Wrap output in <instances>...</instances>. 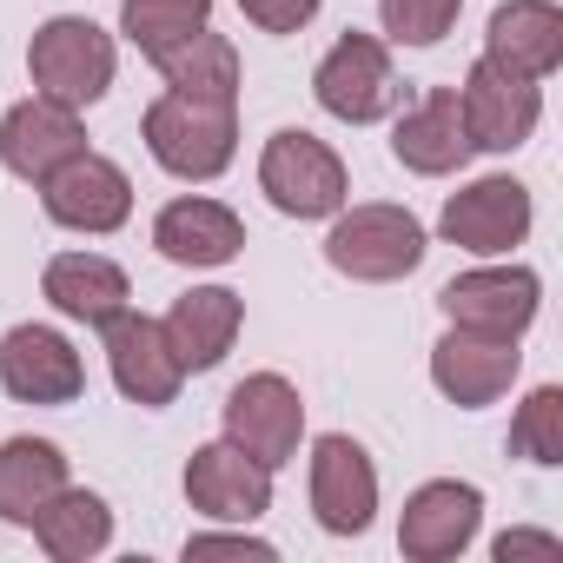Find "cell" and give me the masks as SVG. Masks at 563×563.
Listing matches in <instances>:
<instances>
[{"label":"cell","mask_w":563,"mask_h":563,"mask_svg":"<svg viewBox=\"0 0 563 563\" xmlns=\"http://www.w3.org/2000/svg\"><path fill=\"white\" fill-rule=\"evenodd\" d=\"M146 133V153L159 159V173L186 179V186H206L232 166L239 153V107L232 100H192V93H159L140 120Z\"/></svg>","instance_id":"obj_1"},{"label":"cell","mask_w":563,"mask_h":563,"mask_svg":"<svg viewBox=\"0 0 563 563\" xmlns=\"http://www.w3.org/2000/svg\"><path fill=\"white\" fill-rule=\"evenodd\" d=\"M113 67H120V47L107 27H93L87 14H54L34 27L27 41V74H34V93L41 100H60V107H93L107 100L113 87Z\"/></svg>","instance_id":"obj_2"},{"label":"cell","mask_w":563,"mask_h":563,"mask_svg":"<svg viewBox=\"0 0 563 563\" xmlns=\"http://www.w3.org/2000/svg\"><path fill=\"white\" fill-rule=\"evenodd\" d=\"M325 265L358 278V286H391V278H411L424 265V225L405 206H339L332 232H325Z\"/></svg>","instance_id":"obj_3"},{"label":"cell","mask_w":563,"mask_h":563,"mask_svg":"<svg viewBox=\"0 0 563 563\" xmlns=\"http://www.w3.org/2000/svg\"><path fill=\"white\" fill-rule=\"evenodd\" d=\"M258 192L286 212V219H332L352 199V173L345 159L306 133V126H278L258 153Z\"/></svg>","instance_id":"obj_4"},{"label":"cell","mask_w":563,"mask_h":563,"mask_svg":"<svg viewBox=\"0 0 563 563\" xmlns=\"http://www.w3.org/2000/svg\"><path fill=\"white\" fill-rule=\"evenodd\" d=\"M312 93H319V107H325L332 120H345V126H372V120H385V113L398 107V93H405V87H398L391 47L352 27V34H339V41H332V54L319 60Z\"/></svg>","instance_id":"obj_5"},{"label":"cell","mask_w":563,"mask_h":563,"mask_svg":"<svg viewBox=\"0 0 563 563\" xmlns=\"http://www.w3.org/2000/svg\"><path fill=\"white\" fill-rule=\"evenodd\" d=\"M225 438L258 457L265 471L278 464H292L299 457V438H306V398L292 378H278V372H252L225 391Z\"/></svg>","instance_id":"obj_6"},{"label":"cell","mask_w":563,"mask_h":563,"mask_svg":"<svg viewBox=\"0 0 563 563\" xmlns=\"http://www.w3.org/2000/svg\"><path fill=\"white\" fill-rule=\"evenodd\" d=\"M537 306H543V278L530 265H471L438 292V312L451 325L497 332V339H523L537 325Z\"/></svg>","instance_id":"obj_7"},{"label":"cell","mask_w":563,"mask_h":563,"mask_svg":"<svg viewBox=\"0 0 563 563\" xmlns=\"http://www.w3.org/2000/svg\"><path fill=\"white\" fill-rule=\"evenodd\" d=\"M41 206H47V219L54 225H67V232H120L126 219H133V179H126V166H113L107 153H74L67 166H54L47 179H41Z\"/></svg>","instance_id":"obj_8"},{"label":"cell","mask_w":563,"mask_h":563,"mask_svg":"<svg viewBox=\"0 0 563 563\" xmlns=\"http://www.w3.org/2000/svg\"><path fill=\"white\" fill-rule=\"evenodd\" d=\"M438 232L471 258H504L530 232V186L510 179V173H484V179H471L464 192L444 199Z\"/></svg>","instance_id":"obj_9"},{"label":"cell","mask_w":563,"mask_h":563,"mask_svg":"<svg viewBox=\"0 0 563 563\" xmlns=\"http://www.w3.org/2000/svg\"><path fill=\"white\" fill-rule=\"evenodd\" d=\"M477 523H484V490L464 477H431L398 510V550L411 563H451L471 550Z\"/></svg>","instance_id":"obj_10"},{"label":"cell","mask_w":563,"mask_h":563,"mask_svg":"<svg viewBox=\"0 0 563 563\" xmlns=\"http://www.w3.org/2000/svg\"><path fill=\"white\" fill-rule=\"evenodd\" d=\"M523 372V352L517 339H497V332H471V325H451L438 345H431V385L457 405V411H484L497 405Z\"/></svg>","instance_id":"obj_11"},{"label":"cell","mask_w":563,"mask_h":563,"mask_svg":"<svg viewBox=\"0 0 563 563\" xmlns=\"http://www.w3.org/2000/svg\"><path fill=\"white\" fill-rule=\"evenodd\" d=\"M312 517L332 537H365L378 517V471L372 451L345 431H325L312 444Z\"/></svg>","instance_id":"obj_12"},{"label":"cell","mask_w":563,"mask_h":563,"mask_svg":"<svg viewBox=\"0 0 563 563\" xmlns=\"http://www.w3.org/2000/svg\"><path fill=\"white\" fill-rule=\"evenodd\" d=\"M457 113H464V133L477 153H517L543 120V93H537V80H517V74L477 60L457 87Z\"/></svg>","instance_id":"obj_13"},{"label":"cell","mask_w":563,"mask_h":563,"mask_svg":"<svg viewBox=\"0 0 563 563\" xmlns=\"http://www.w3.org/2000/svg\"><path fill=\"white\" fill-rule=\"evenodd\" d=\"M100 332H107V365H113L120 398L140 405V411H166V405L179 398V385H186V372H179V358H173V345H166V325L126 306V312L107 319Z\"/></svg>","instance_id":"obj_14"},{"label":"cell","mask_w":563,"mask_h":563,"mask_svg":"<svg viewBox=\"0 0 563 563\" xmlns=\"http://www.w3.org/2000/svg\"><path fill=\"white\" fill-rule=\"evenodd\" d=\"M186 504L212 523H258L272 510V471L258 457H245L232 438L199 444L186 457Z\"/></svg>","instance_id":"obj_15"},{"label":"cell","mask_w":563,"mask_h":563,"mask_svg":"<svg viewBox=\"0 0 563 563\" xmlns=\"http://www.w3.org/2000/svg\"><path fill=\"white\" fill-rule=\"evenodd\" d=\"M0 391L14 405H74L87 391V365L54 325H14L0 339Z\"/></svg>","instance_id":"obj_16"},{"label":"cell","mask_w":563,"mask_h":563,"mask_svg":"<svg viewBox=\"0 0 563 563\" xmlns=\"http://www.w3.org/2000/svg\"><path fill=\"white\" fill-rule=\"evenodd\" d=\"M74 153H87V126L60 100H41L34 93V100L8 107V120H0V166H8L14 179H27V186H41Z\"/></svg>","instance_id":"obj_17"},{"label":"cell","mask_w":563,"mask_h":563,"mask_svg":"<svg viewBox=\"0 0 563 563\" xmlns=\"http://www.w3.org/2000/svg\"><path fill=\"white\" fill-rule=\"evenodd\" d=\"M471 153H477V146H471V133H464L457 87H424V93L398 113V126H391V159H398L405 173H418V179H444V173H457Z\"/></svg>","instance_id":"obj_18"},{"label":"cell","mask_w":563,"mask_h":563,"mask_svg":"<svg viewBox=\"0 0 563 563\" xmlns=\"http://www.w3.org/2000/svg\"><path fill=\"white\" fill-rule=\"evenodd\" d=\"M153 245L166 265H186V272H212V265H232L245 252V219L206 192H186L173 206H159L153 219Z\"/></svg>","instance_id":"obj_19"},{"label":"cell","mask_w":563,"mask_h":563,"mask_svg":"<svg viewBox=\"0 0 563 563\" xmlns=\"http://www.w3.org/2000/svg\"><path fill=\"white\" fill-rule=\"evenodd\" d=\"M484 60L517 80H550L563 67V8L556 0H504L484 27Z\"/></svg>","instance_id":"obj_20"},{"label":"cell","mask_w":563,"mask_h":563,"mask_svg":"<svg viewBox=\"0 0 563 563\" xmlns=\"http://www.w3.org/2000/svg\"><path fill=\"white\" fill-rule=\"evenodd\" d=\"M166 325V345L179 358V372H219L225 352L239 345V325H245V299L232 286H192L186 299H173V312L159 319Z\"/></svg>","instance_id":"obj_21"},{"label":"cell","mask_w":563,"mask_h":563,"mask_svg":"<svg viewBox=\"0 0 563 563\" xmlns=\"http://www.w3.org/2000/svg\"><path fill=\"white\" fill-rule=\"evenodd\" d=\"M41 292H47V306H54L60 319H74V325H107V319L126 312L133 278H126L107 252H60V258H47V272H41Z\"/></svg>","instance_id":"obj_22"},{"label":"cell","mask_w":563,"mask_h":563,"mask_svg":"<svg viewBox=\"0 0 563 563\" xmlns=\"http://www.w3.org/2000/svg\"><path fill=\"white\" fill-rule=\"evenodd\" d=\"M54 490H67V451L54 438H8L0 444V523L27 530Z\"/></svg>","instance_id":"obj_23"},{"label":"cell","mask_w":563,"mask_h":563,"mask_svg":"<svg viewBox=\"0 0 563 563\" xmlns=\"http://www.w3.org/2000/svg\"><path fill=\"white\" fill-rule=\"evenodd\" d=\"M27 530H34V543H41L54 563H87V556H100V550L113 543V510H107L100 490L67 484V490H54V497L41 504V517H34Z\"/></svg>","instance_id":"obj_24"},{"label":"cell","mask_w":563,"mask_h":563,"mask_svg":"<svg viewBox=\"0 0 563 563\" xmlns=\"http://www.w3.org/2000/svg\"><path fill=\"white\" fill-rule=\"evenodd\" d=\"M153 67L166 74L173 93H192V100H232V107H239V47H232L225 34H212V27L186 34V41L166 47Z\"/></svg>","instance_id":"obj_25"},{"label":"cell","mask_w":563,"mask_h":563,"mask_svg":"<svg viewBox=\"0 0 563 563\" xmlns=\"http://www.w3.org/2000/svg\"><path fill=\"white\" fill-rule=\"evenodd\" d=\"M212 21V0H120V34L146 54V60H159L166 47H179L186 34H199Z\"/></svg>","instance_id":"obj_26"},{"label":"cell","mask_w":563,"mask_h":563,"mask_svg":"<svg viewBox=\"0 0 563 563\" xmlns=\"http://www.w3.org/2000/svg\"><path fill=\"white\" fill-rule=\"evenodd\" d=\"M510 451L523 464H563V385H537L510 418Z\"/></svg>","instance_id":"obj_27"},{"label":"cell","mask_w":563,"mask_h":563,"mask_svg":"<svg viewBox=\"0 0 563 563\" xmlns=\"http://www.w3.org/2000/svg\"><path fill=\"white\" fill-rule=\"evenodd\" d=\"M464 14V0H378V21L398 47H438Z\"/></svg>","instance_id":"obj_28"},{"label":"cell","mask_w":563,"mask_h":563,"mask_svg":"<svg viewBox=\"0 0 563 563\" xmlns=\"http://www.w3.org/2000/svg\"><path fill=\"white\" fill-rule=\"evenodd\" d=\"M239 14H245L258 34H299V27H312L319 0H239Z\"/></svg>","instance_id":"obj_29"},{"label":"cell","mask_w":563,"mask_h":563,"mask_svg":"<svg viewBox=\"0 0 563 563\" xmlns=\"http://www.w3.org/2000/svg\"><path fill=\"white\" fill-rule=\"evenodd\" d=\"M199 556H252V563H272L278 550H272V543H258V537H245V523H239V530H206V537H186V563H199Z\"/></svg>","instance_id":"obj_30"},{"label":"cell","mask_w":563,"mask_h":563,"mask_svg":"<svg viewBox=\"0 0 563 563\" xmlns=\"http://www.w3.org/2000/svg\"><path fill=\"white\" fill-rule=\"evenodd\" d=\"M556 550H563V543H556L550 530H504V537L490 543L497 563H517V556H556Z\"/></svg>","instance_id":"obj_31"}]
</instances>
